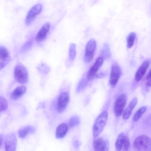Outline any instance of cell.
<instances>
[{"label": "cell", "mask_w": 151, "mask_h": 151, "mask_svg": "<svg viewBox=\"0 0 151 151\" xmlns=\"http://www.w3.org/2000/svg\"><path fill=\"white\" fill-rule=\"evenodd\" d=\"M108 112L104 111L98 116L95 120L93 128V137H98L103 130L107 120Z\"/></svg>", "instance_id": "obj_1"}, {"label": "cell", "mask_w": 151, "mask_h": 151, "mask_svg": "<svg viewBox=\"0 0 151 151\" xmlns=\"http://www.w3.org/2000/svg\"><path fill=\"white\" fill-rule=\"evenodd\" d=\"M133 145L134 149L138 151H151V139L146 135H140L135 139Z\"/></svg>", "instance_id": "obj_2"}, {"label": "cell", "mask_w": 151, "mask_h": 151, "mask_svg": "<svg viewBox=\"0 0 151 151\" xmlns=\"http://www.w3.org/2000/svg\"><path fill=\"white\" fill-rule=\"evenodd\" d=\"M14 77L18 82L22 84L25 83L28 78V72L26 68L21 64H17L14 70Z\"/></svg>", "instance_id": "obj_3"}, {"label": "cell", "mask_w": 151, "mask_h": 151, "mask_svg": "<svg viewBox=\"0 0 151 151\" xmlns=\"http://www.w3.org/2000/svg\"><path fill=\"white\" fill-rule=\"evenodd\" d=\"M96 46V42L94 39H90L87 43L84 57L86 63H89L93 60Z\"/></svg>", "instance_id": "obj_4"}, {"label": "cell", "mask_w": 151, "mask_h": 151, "mask_svg": "<svg viewBox=\"0 0 151 151\" xmlns=\"http://www.w3.org/2000/svg\"><path fill=\"white\" fill-rule=\"evenodd\" d=\"M122 73L121 69L116 63L112 65L111 69L109 83L112 87H115Z\"/></svg>", "instance_id": "obj_5"}, {"label": "cell", "mask_w": 151, "mask_h": 151, "mask_svg": "<svg viewBox=\"0 0 151 151\" xmlns=\"http://www.w3.org/2000/svg\"><path fill=\"white\" fill-rule=\"evenodd\" d=\"M127 101V97L125 94H121L117 98L114 108V112L116 116L119 117L121 115Z\"/></svg>", "instance_id": "obj_6"}, {"label": "cell", "mask_w": 151, "mask_h": 151, "mask_svg": "<svg viewBox=\"0 0 151 151\" xmlns=\"http://www.w3.org/2000/svg\"><path fill=\"white\" fill-rule=\"evenodd\" d=\"M42 6L40 4H36L33 6L28 12L25 20L27 25H29L33 21L36 16L42 11Z\"/></svg>", "instance_id": "obj_7"}, {"label": "cell", "mask_w": 151, "mask_h": 151, "mask_svg": "<svg viewBox=\"0 0 151 151\" xmlns=\"http://www.w3.org/2000/svg\"><path fill=\"white\" fill-rule=\"evenodd\" d=\"M104 59L101 57L98 58L92 67L90 69L87 74V79L91 81L95 77L97 72L102 66Z\"/></svg>", "instance_id": "obj_8"}, {"label": "cell", "mask_w": 151, "mask_h": 151, "mask_svg": "<svg viewBox=\"0 0 151 151\" xmlns=\"http://www.w3.org/2000/svg\"><path fill=\"white\" fill-rule=\"evenodd\" d=\"M17 139L14 134L10 133L6 137L5 151H16Z\"/></svg>", "instance_id": "obj_9"}, {"label": "cell", "mask_w": 151, "mask_h": 151, "mask_svg": "<svg viewBox=\"0 0 151 151\" xmlns=\"http://www.w3.org/2000/svg\"><path fill=\"white\" fill-rule=\"evenodd\" d=\"M69 95L66 92L61 93L59 95L57 103V110L59 113L63 112L69 102Z\"/></svg>", "instance_id": "obj_10"}, {"label": "cell", "mask_w": 151, "mask_h": 151, "mask_svg": "<svg viewBox=\"0 0 151 151\" xmlns=\"http://www.w3.org/2000/svg\"><path fill=\"white\" fill-rule=\"evenodd\" d=\"M50 27L49 22H46L42 25L36 35L35 40L37 42H42L45 39Z\"/></svg>", "instance_id": "obj_11"}, {"label": "cell", "mask_w": 151, "mask_h": 151, "mask_svg": "<svg viewBox=\"0 0 151 151\" xmlns=\"http://www.w3.org/2000/svg\"><path fill=\"white\" fill-rule=\"evenodd\" d=\"M150 64L149 60L145 61L138 69L135 76V80L138 82L140 81L145 74Z\"/></svg>", "instance_id": "obj_12"}, {"label": "cell", "mask_w": 151, "mask_h": 151, "mask_svg": "<svg viewBox=\"0 0 151 151\" xmlns=\"http://www.w3.org/2000/svg\"><path fill=\"white\" fill-rule=\"evenodd\" d=\"M137 103V98L135 97L134 98L123 112L122 116L124 119L126 120L129 118L132 114L133 110L136 105Z\"/></svg>", "instance_id": "obj_13"}, {"label": "cell", "mask_w": 151, "mask_h": 151, "mask_svg": "<svg viewBox=\"0 0 151 151\" xmlns=\"http://www.w3.org/2000/svg\"><path fill=\"white\" fill-rule=\"evenodd\" d=\"M26 88L24 86L16 87L11 94L10 97L12 100H16L20 98L25 92Z\"/></svg>", "instance_id": "obj_14"}, {"label": "cell", "mask_w": 151, "mask_h": 151, "mask_svg": "<svg viewBox=\"0 0 151 151\" xmlns=\"http://www.w3.org/2000/svg\"><path fill=\"white\" fill-rule=\"evenodd\" d=\"M68 130L67 125L64 123L60 124L57 128L55 136L57 139H61L64 137Z\"/></svg>", "instance_id": "obj_15"}, {"label": "cell", "mask_w": 151, "mask_h": 151, "mask_svg": "<svg viewBox=\"0 0 151 151\" xmlns=\"http://www.w3.org/2000/svg\"><path fill=\"white\" fill-rule=\"evenodd\" d=\"M34 131L35 129L33 127L28 125L20 129L18 132V135L19 137L24 138L29 134Z\"/></svg>", "instance_id": "obj_16"}, {"label": "cell", "mask_w": 151, "mask_h": 151, "mask_svg": "<svg viewBox=\"0 0 151 151\" xmlns=\"http://www.w3.org/2000/svg\"><path fill=\"white\" fill-rule=\"evenodd\" d=\"M105 141L101 137H99L95 140L93 143L94 151H101L103 147Z\"/></svg>", "instance_id": "obj_17"}, {"label": "cell", "mask_w": 151, "mask_h": 151, "mask_svg": "<svg viewBox=\"0 0 151 151\" xmlns=\"http://www.w3.org/2000/svg\"><path fill=\"white\" fill-rule=\"evenodd\" d=\"M125 136L123 133H121L118 135L115 144V147L118 151L121 150L122 148Z\"/></svg>", "instance_id": "obj_18"}, {"label": "cell", "mask_w": 151, "mask_h": 151, "mask_svg": "<svg viewBox=\"0 0 151 151\" xmlns=\"http://www.w3.org/2000/svg\"><path fill=\"white\" fill-rule=\"evenodd\" d=\"M101 57L104 59H108L111 55V52L109 45L107 43H104L101 51Z\"/></svg>", "instance_id": "obj_19"}, {"label": "cell", "mask_w": 151, "mask_h": 151, "mask_svg": "<svg viewBox=\"0 0 151 151\" xmlns=\"http://www.w3.org/2000/svg\"><path fill=\"white\" fill-rule=\"evenodd\" d=\"M147 110V107L143 106L139 109L134 115L133 120L134 122L138 121Z\"/></svg>", "instance_id": "obj_20"}, {"label": "cell", "mask_w": 151, "mask_h": 151, "mask_svg": "<svg viewBox=\"0 0 151 151\" xmlns=\"http://www.w3.org/2000/svg\"><path fill=\"white\" fill-rule=\"evenodd\" d=\"M136 37V33L134 32L130 33L127 37V47L129 48L133 46Z\"/></svg>", "instance_id": "obj_21"}, {"label": "cell", "mask_w": 151, "mask_h": 151, "mask_svg": "<svg viewBox=\"0 0 151 151\" xmlns=\"http://www.w3.org/2000/svg\"><path fill=\"white\" fill-rule=\"evenodd\" d=\"M37 68L39 72L43 74L48 73L50 70V67L47 65L42 62L39 64Z\"/></svg>", "instance_id": "obj_22"}, {"label": "cell", "mask_w": 151, "mask_h": 151, "mask_svg": "<svg viewBox=\"0 0 151 151\" xmlns=\"http://www.w3.org/2000/svg\"><path fill=\"white\" fill-rule=\"evenodd\" d=\"M76 44L71 43L70 44L68 52V55L69 59L70 60L74 59L76 55Z\"/></svg>", "instance_id": "obj_23"}, {"label": "cell", "mask_w": 151, "mask_h": 151, "mask_svg": "<svg viewBox=\"0 0 151 151\" xmlns=\"http://www.w3.org/2000/svg\"><path fill=\"white\" fill-rule=\"evenodd\" d=\"M80 122L79 118L77 116H72L69 121V127H73L79 125Z\"/></svg>", "instance_id": "obj_24"}, {"label": "cell", "mask_w": 151, "mask_h": 151, "mask_svg": "<svg viewBox=\"0 0 151 151\" xmlns=\"http://www.w3.org/2000/svg\"><path fill=\"white\" fill-rule=\"evenodd\" d=\"M88 81L87 79L85 78L82 79L80 81L76 88L78 92L82 91L85 88L88 84Z\"/></svg>", "instance_id": "obj_25"}, {"label": "cell", "mask_w": 151, "mask_h": 151, "mask_svg": "<svg viewBox=\"0 0 151 151\" xmlns=\"http://www.w3.org/2000/svg\"><path fill=\"white\" fill-rule=\"evenodd\" d=\"M32 42L29 40L26 42L22 46L20 49V52H25L29 50L32 47Z\"/></svg>", "instance_id": "obj_26"}, {"label": "cell", "mask_w": 151, "mask_h": 151, "mask_svg": "<svg viewBox=\"0 0 151 151\" xmlns=\"http://www.w3.org/2000/svg\"><path fill=\"white\" fill-rule=\"evenodd\" d=\"M9 56V52L5 47L0 46V59L6 58Z\"/></svg>", "instance_id": "obj_27"}, {"label": "cell", "mask_w": 151, "mask_h": 151, "mask_svg": "<svg viewBox=\"0 0 151 151\" xmlns=\"http://www.w3.org/2000/svg\"><path fill=\"white\" fill-rule=\"evenodd\" d=\"M8 107V104L6 99L0 96V112L6 109Z\"/></svg>", "instance_id": "obj_28"}, {"label": "cell", "mask_w": 151, "mask_h": 151, "mask_svg": "<svg viewBox=\"0 0 151 151\" xmlns=\"http://www.w3.org/2000/svg\"><path fill=\"white\" fill-rule=\"evenodd\" d=\"M11 57H9L4 59L0 60V71L10 61Z\"/></svg>", "instance_id": "obj_29"}, {"label": "cell", "mask_w": 151, "mask_h": 151, "mask_svg": "<svg viewBox=\"0 0 151 151\" xmlns=\"http://www.w3.org/2000/svg\"><path fill=\"white\" fill-rule=\"evenodd\" d=\"M130 146V142L128 137L125 135L122 148L124 151H128Z\"/></svg>", "instance_id": "obj_30"}, {"label": "cell", "mask_w": 151, "mask_h": 151, "mask_svg": "<svg viewBox=\"0 0 151 151\" xmlns=\"http://www.w3.org/2000/svg\"><path fill=\"white\" fill-rule=\"evenodd\" d=\"M109 142L107 140H106L104 145L101 151H109Z\"/></svg>", "instance_id": "obj_31"}, {"label": "cell", "mask_w": 151, "mask_h": 151, "mask_svg": "<svg viewBox=\"0 0 151 151\" xmlns=\"http://www.w3.org/2000/svg\"><path fill=\"white\" fill-rule=\"evenodd\" d=\"M105 74L102 73H100L98 74H96L95 77L96 78H101L104 77V76Z\"/></svg>", "instance_id": "obj_32"}, {"label": "cell", "mask_w": 151, "mask_h": 151, "mask_svg": "<svg viewBox=\"0 0 151 151\" xmlns=\"http://www.w3.org/2000/svg\"><path fill=\"white\" fill-rule=\"evenodd\" d=\"M151 70H150L147 74V77L146 79L148 81H150L151 79Z\"/></svg>", "instance_id": "obj_33"}, {"label": "cell", "mask_w": 151, "mask_h": 151, "mask_svg": "<svg viewBox=\"0 0 151 151\" xmlns=\"http://www.w3.org/2000/svg\"><path fill=\"white\" fill-rule=\"evenodd\" d=\"M151 86V81H148L146 83V86L147 88H149Z\"/></svg>", "instance_id": "obj_34"}, {"label": "cell", "mask_w": 151, "mask_h": 151, "mask_svg": "<svg viewBox=\"0 0 151 151\" xmlns=\"http://www.w3.org/2000/svg\"><path fill=\"white\" fill-rule=\"evenodd\" d=\"M3 141V136L1 135H0V147L1 146V145H2Z\"/></svg>", "instance_id": "obj_35"}, {"label": "cell", "mask_w": 151, "mask_h": 151, "mask_svg": "<svg viewBox=\"0 0 151 151\" xmlns=\"http://www.w3.org/2000/svg\"><path fill=\"white\" fill-rule=\"evenodd\" d=\"M74 145L75 147L78 148L79 146V143L78 141H75L74 143Z\"/></svg>", "instance_id": "obj_36"}]
</instances>
